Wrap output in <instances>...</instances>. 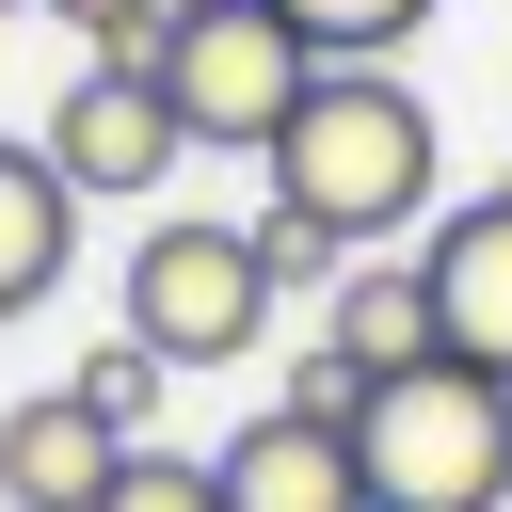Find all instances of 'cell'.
Listing matches in <instances>:
<instances>
[{"label":"cell","mask_w":512,"mask_h":512,"mask_svg":"<svg viewBox=\"0 0 512 512\" xmlns=\"http://www.w3.org/2000/svg\"><path fill=\"white\" fill-rule=\"evenodd\" d=\"M272 160V224H304L320 256H384L432 224V176H448V128L400 64H320L304 112L256 144Z\"/></svg>","instance_id":"6da1fadb"},{"label":"cell","mask_w":512,"mask_h":512,"mask_svg":"<svg viewBox=\"0 0 512 512\" xmlns=\"http://www.w3.org/2000/svg\"><path fill=\"white\" fill-rule=\"evenodd\" d=\"M352 480L368 512H512V384L480 368H384L352 400Z\"/></svg>","instance_id":"7a4b0ae2"},{"label":"cell","mask_w":512,"mask_h":512,"mask_svg":"<svg viewBox=\"0 0 512 512\" xmlns=\"http://www.w3.org/2000/svg\"><path fill=\"white\" fill-rule=\"evenodd\" d=\"M128 336H144L160 368H240V352L272 336V256H256V224L160 208V224L128 240Z\"/></svg>","instance_id":"3957f363"},{"label":"cell","mask_w":512,"mask_h":512,"mask_svg":"<svg viewBox=\"0 0 512 512\" xmlns=\"http://www.w3.org/2000/svg\"><path fill=\"white\" fill-rule=\"evenodd\" d=\"M304 80H320V48L272 16V0H224V16H176V48H160V96H176V128L192 144H272L288 112H304Z\"/></svg>","instance_id":"277c9868"},{"label":"cell","mask_w":512,"mask_h":512,"mask_svg":"<svg viewBox=\"0 0 512 512\" xmlns=\"http://www.w3.org/2000/svg\"><path fill=\"white\" fill-rule=\"evenodd\" d=\"M32 144H48V176H64L80 208H144V192L192 160V128H176V96H160L144 64H80V80L48 96Z\"/></svg>","instance_id":"5b68a950"},{"label":"cell","mask_w":512,"mask_h":512,"mask_svg":"<svg viewBox=\"0 0 512 512\" xmlns=\"http://www.w3.org/2000/svg\"><path fill=\"white\" fill-rule=\"evenodd\" d=\"M416 272H432V336H448V368L512 384V176L464 192V208L416 240Z\"/></svg>","instance_id":"8992f818"},{"label":"cell","mask_w":512,"mask_h":512,"mask_svg":"<svg viewBox=\"0 0 512 512\" xmlns=\"http://www.w3.org/2000/svg\"><path fill=\"white\" fill-rule=\"evenodd\" d=\"M128 448H144L128 416H96L80 384H32V400L0 416V512H96Z\"/></svg>","instance_id":"52a82bcc"},{"label":"cell","mask_w":512,"mask_h":512,"mask_svg":"<svg viewBox=\"0 0 512 512\" xmlns=\"http://www.w3.org/2000/svg\"><path fill=\"white\" fill-rule=\"evenodd\" d=\"M208 480H224V512H368L352 432H336V416H304V400H256V416L208 448Z\"/></svg>","instance_id":"ba28073f"},{"label":"cell","mask_w":512,"mask_h":512,"mask_svg":"<svg viewBox=\"0 0 512 512\" xmlns=\"http://www.w3.org/2000/svg\"><path fill=\"white\" fill-rule=\"evenodd\" d=\"M320 352H336V368H368V384H384V368H432V352H448V336H432V272H416V256H352V272H336Z\"/></svg>","instance_id":"9c48e42d"},{"label":"cell","mask_w":512,"mask_h":512,"mask_svg":"<svg viewBox=\"0 0 512 512\" xmlns=\"http://www.w3.org/2000/svg\"><path fill=\"white\" fill-rule=\"evenodd\" d=\"M80 272V192L48 176V144H0V320H32Z\"/></svg>","instance_id":"30bf717a"},{"label":"cell","mask_w":512,"mask_h":512,"mask_svg":"<svg viewBox=\"0 0 512 512\" xmlns=\"http://www.w3.org/2000/svg\"><path fill=\"white\" fill-rule=\"evenodd\" d=\"M272 16H288L320 64H400V32H432L448 0H272Z\"/></svg>","instance_id":"8fae6325"},{"label":"cell","mask_w":512,"mask_h":512,"mask_svg":"<svg viewBox=\"0 0 512 512\" xmlns=\"http://www.w3.org/2000/svg\"><path fill=\"white\" fill-rule=\"evenodd\" d=\"M32 16H64L80 64H144V80H160V48H176V0H32Z\"/></svg>","instance_id":"7c38bea8"},{"label":"cell","mask_w":512,"mask_h":512,"mask_svg":"<svg viewBox=\"0 0 512 512\" xmlns=\"http://www.w3.org/2000/svg\"><path fill=\"white\" fill-rule=\"evenodd\" d=\"M160 384H176V368H160V352H144V336H128V320H112V336H96V352H80V400H96V416H128V432H144V416H160Z\"/></svg>","instance_id":"4fadbf2b"},{"label":"cell","mask_w":512,"mask_h":512,"mask_svg":"<svg viewBox=\"0 0 512 512\" xmlns=\"http://www.w3.org/2000/svg\"><path fill=\"white\" fill-rule=\"evenodd\" d=\"M96 512H224V480H208V464H192V448H128V464H112V496H96Z\"/></svg>","instance_id":"5bb4252c"},{"label":"cell","mask_w":512,"mask_h":512,"mask_svg":"<svg viewBox=\"0 0 512 512\" xmlns=\"http://www.w3.org/2000/svg\"><path fill=\"white\" fill-rule=\"evenodd\" d=\"M176 16H224V0H176Z\"/></svg>","instance_id":"9a60e30c"},{"label":"cell","mask_w":512,"mask_h":512,"mask_svg":"<svg viewBox=\"0 0 512 512\" xmlns=\"http://www.w3.org/2000/svg\"><path fill=\"white\" fill-rule=\"evenodd\" d=\"M0 16H32V0H0Z\"/></svg>","instance_id":"2e32d148"}]
</instances>
